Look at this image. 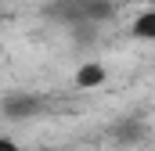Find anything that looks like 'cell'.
I'll return each mask as SVG.
<instances>
[{"label": "cell", "instance_id": "obj_1", "mask_svg": "<svg viewBox=\"0 0 155 151\" xmlns=\"http://www.w3.org/2000/svg\"><path fill=\"white\" fill-rule=\"evenodd\" d=\"M105 79H108V72H105L101 61H87V65H79L76 76H72V83H76L79 90H97Z\"/></svg>", "mask_w": 155, "mask_h": 151}, {"label": "cell", "instance_id": "obj_2", "mask_svg": "<svg viewBox=\"0 0 155 151\" xmlns=\"http://www.w3.org/2000/svg\"><path fill=\"white\" fill-rule=\"evenodd\" d=\"M36 112H40L36 97L15 94V97H7V101H4V115H11V119H25V115H36Z\"/></svg>", "mask_w": 155, "mask_h": 151}, {"label": "cell", "instance_id": "obj_3", "mask_svg": "<svg viewBox=\"0 0 155 151\" xmlns=\"http://www.w3.org/2000/svg\"><path fill=\"white\" fill-rule=\"evenodd\" d=\"M130 36L134 40H155V11H141L137 18H134V25H130Z\"/></svg>", "mask_w": 155, "mask_h": 151}]
</instances>
